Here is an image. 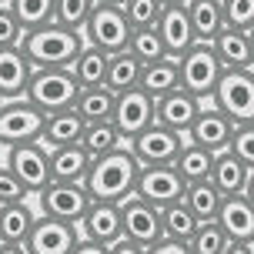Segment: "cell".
Segmentation results:
<instances>
[{"label":"cell","mask_w":254,"mask_h":254,"mask_svg":"<svg viewBox=\"0 0 254 254\" xmlns=\"http://www.w3.org/2000/svg\"><path fill=\"white\" fill-rule=\"evenodd\" d=\"M140 167L144 164L134 157L130 144H124V147H117V151L104 154V157H94V164H90L84 184H87V190H90L94 201L124 204L127 197L137 190Z\"/></svg>","instance_id":"1"},{"label":"cell","mask_w":254,"mask_h":254,"mask_svg":"<svg viewBox=\"0 0 254 254\" xmlns=\"http://www.w3.org/2000/svg\"><path fill=\"white\" fill-rule=\"evenodd\" d=\"M84 44H87L84 30H74V27L51 20L37 30H27L20 47H24V54L30 57L34 67H74Z\"/></svg>","instance_id":"2"},{"label":"cell","mask_w":254,"mask_h":254,"mask_svg":"<svg viewBox=\"0 0 254 254\" xmlns=\"http://www.w3.org/2000/svg\"><path fill=\"white\" fill-rule=\"evenodd\" d=\"M80 84L70 67H37L34 70V80L27 87V101L37 104L44 114H54V111H67V107H77V97H80Z\"/></svg>","instance_id":"3"},{"label":"cell","mask_w":254,"mask_h":254,"mask_svg":"<svg viewBox=\"0 0 254 254\" xmlns=\"http://www.w3.org/2000/svg\"><path fill=\"white\" fill-rule=\"evenodd\" d=\"M178 64H181V87L190 90L201 101H211L214 97L217 84H221V77L228 70L221 64V57H217L214 44H194L188 54L178 57Z\"/></svg>","instance_id":"4"},{"label":"cell","mask_w":254,"mask_h":254,"mask_svg":"<svg viewBox=\"0 0 254 254\" xmlns=\"http://www.w3.org/2000/svg\"><path fill=\"white\" fill-rule=\"evenodd\" d=\"M130 34H134V27H130V20H127L121 3H101L97 0L94 13H90L87 24H84L87 44H94V47H101L107 54L127 51L130 47Z\"/></svg>","instance_id":"5"},{"label":"cell","mask_w":254,"mask_h":254,"mask_svg":"<svg viewBox=\"0 0 254 254\" xmlns=\"http://www.w3.org/2000/svg\"><path fill=\"white\" fill-rule=\"evenodd\" d=\"M90 204H94V197H90L87 184H70V181H51L37 194L40 214L57 217V221H70L77 228H80L84 214L90 211Z\"/></svg>","instance_id":"6"},{"label":"cell","mask_w":254,"mask_h":254,"mask_svg":"<svg viewBox=\"0 0 254 254\" xmlns=\"http://www.w3.org/2000/svg\"><path fill=\"white\" fill-rule=\"evenodd\" d=\"M211 104L224 111L238 127L254 124V70H224Z\"/></svg>","instance_id":"7"},{"label":"cell","mask_w":254,"mask_h":254,"mask_svg":"<svg viewBox=\"0 0 254 254\" xmlns=\"http://www.w3.org/2000/svg\"><path fill=\"white\" fill-rule=\"evenodd\" d=\"M44 121H47V114L37 104H30L27 97L3 101V107H0V147L40 140L44 137Z\"/></svg>","instance_id":"8"},{"label":"cell","mask_w":254,"mask_h":254,"mask_svg":"<svg viewBox=\"0 0 254 254\" xmlns=\"http://www.w3.org/2000/svg\"><path fill=\"white\" fill-rule=\"evenodd\" d=\"M7 167L24 181L30 194H40L51 184V147L44 140L13 144V147H7Z\"/></svg>","instance_id":"9"},{"label":"cell","mask_w":254,"mask_h":254,"mask_svg":"<svg viewBox=\"0 0 254 254\" xmlns=\"http://www.w3.org/2000/svg\"><path fill=\"white\" fill-rule=\"evenodd\" d=\"M184 140H188V134H178V130H171V127L154 121L147 130H140L137 137H130L127 144H130L134 157L147 167V164H174L181 147H184Z\"/></svg>","instance_id":"10"},{"label":"cell","mask_w":254,"mask_h":254,"mask_svg":"<svg viewBox=\"0 0 254 254\" xmlns=\"http://www.w3.org/2000/svg\"><path fill=\"white\" fill-rule=\"evenodd\" d=\"M184 190H188V181L181 178V171L174 164H147V167H140L134 194L151 201L154 207H164L171 201H181Z\"/></svg>","instance_id":"11"},{"label":"cell","mask_w":254,"mask_h":254,"mask_svg":"<svg viewBox=\"0 0 254 254\" xmlns=\"http://www.w3.org/2000/svg\"><path fill=\"white\" fill-rule=\"evenodd\" d=\"M121 214H124V238L127 241L140 244V248H151L164 238V224H161V207H154L151 201H144L137 194H130L121 204Z\"/></svg>","instance_id":"12"},{"label":"cell","mask_w":254,"mask_h":254,"mask_svg":"<svg viewBox=\"0 0 254 254\" xmlns=\"http://www.w3.org/2000/svg\"><path fill=\"white\" fill-rule=\"evenodd\" d=\"M157 121V97H151L144 87H134V90H124L117 94V107H114V124L121 127L124 140L137 137L140 130Z\"/></svg>","instance_id":"13"},{"label":"cell","mask_w":254,"mask_h":254,"mask_svg":"<svg viewBox=\"0 0 254 254\" xmlns=\"http://www.w3.org/2000/svg\"><path fill=\"white\" fill-rule=\"evenodd\" d=\"M77 241H80V231H77V224L40 214L24 248H27L30 254H70Z\"/></svg>","instance_id":"14"},{"label":"cell","mask_w":254,"mask_h":254,"mask_svg":"<svg viewBox=\"0 0 254 254\" xmlns=\"http://www.w3.org/2000/svg\"><path fill=\"white\" fill-rule=\"evenodd\" d=\"M234 127L238 124L224 111H217L214 104L207 101L204 111L197 114V121H194V127L188 130V140H194V144H201V147H207V151H214V154H224L231 147Z\"/></svg>","instance_id":"15"},{"label":"cell","mask_w":254,"mask_h":254,"mask_svg":"<svg viewBox=\"0 0 254 254\" xmlns=\"http://www.w3.org/2000/svg\"><path fill=\"white\" fill-rule=\"evenodd\" d=\"M80 234L90 241L104 244V248H114L124 238V214H121V204L114 201H94L90 211L80 221Z\"/></svg>","instance_id":"16"},{"label":"cell","mask_w":254,"mask_h":254,"mask_svg":"<svg viewBox=\"0 0 254 254\" xmlns=\"http://www.w3.org/2000/svg\"><path fill=\"white\" fill-rule=\"evenodd\" d=\"M201 97H194L190 90L178 87L171 90V94H164V97H157V124L171 127V130H178V134H188L190 127H194V121H197V114L204 111Z\"/></svg>","instance_id":"17"},{"label":"cell","mask_w":254,"mask_h":254,"mask_svg":"<svg viewBox=\"0 0 254 254\" xmlns=\"http://www.w3.org/2000/svg\"><path fill=\"white\" fill-rule=\"evenodd\" d=\"M34 64L24 54V47H7L0 51V97L3 101H20L27 97V87L34 80Z\"/></svg>","instance_id":"18"},{"label":"cell","mask_w":254,"mask_h":254,"mask_svg":"<svg viewBox=\"0 0 254 254\" xmlns=\"http://www.w3.org/2000/svg\"><path fill=\"white\" fill-rule=\"evenodd\" d=\"M157 30L164 37V47L171 57H181L188 54L194 44H201L197 34H194V24H190V13H188V3H174V7H164L161 20H157Z\"/></svg>","instance_id":"19"},{"label":"cell","mask_w":254,"mask_h":254,"mask_svg":"<svg viewBox=\"0 0 254 254\" xmlns=\"http://www.w3.org/2000/svg\"><path fill=\"white\" fill-rule=\"evenodd\" d=\"M214 51L228 70H254V40L251 30L224 27L214 40Z\"/></svg>","instance_id":"20"},{"label":"cell","mask_w":254,"mask_h":254,"mask_svg":"<svg viewBox=\"0 0 254 254\" xmlns=\"http://www.w3.org/2000/svg\"><path fill=\"white\" fill-rule=\"evenodd\" d=\"M84 130H87V121L77 114V107H67V111H54L44 121V144L57 151V147H70V144H80L84 140Z\"/></svg>","instance_id":"21"},{"label":"cell","mask_w":254,"mask_h":254,"mask_svg":"<svg viewBox=\"0 0 254 254\" xmlns=\"http://www.w3.org/2000/svg\"><path fill=\"white\" fill-rule=\"evenodd\" d=\"M217 224L228 231L231 241H254V201L248 194H234L224 197Z\"/></svg>","instance_id":"22"},{"label":"cell","mask_w":254,"mask_h":254,"mask_svg":"<svg viewBox=\"0 0 254 254\" xmlns=\"http://www.w3.org/2000/svg\"><path fill=\"white\" fill-rule=\"evenodd\" d=\"M94 157L84 151V144H70V147H57L51 151V181H70V184H84Z\"/></svg>","instance_id":"23"},{"label":"cell","mask_w":254,"mask_h":254,"mask_svg":"<svg viewBox=\"0 0 254 254\" xmlns=\"http://www.w3.org/2000/svg\"><path fill=\"white\" fill-rule=\"evenodd\" d=\"M37 217L40 214L27 201L0 204V241H7V244H27L30 231H34V224H37Z\"/></svg>","instance_id":"24"},{"label":"cell","mask_w":254,"mask_h":254,"mask_svg":"<svg viewBox=\"0 0 254 254\" xmlns=\"http://www.w3.org/2000/svg\"><path fill=\"white\" fill-rule=\"evenodd\" d=\"M248 181H251V167L238 161L231 151L217 154L214 157V171H211V184H214L224 197H234V194H244L248 190Z\"/></svg>","instance_id":"25"},{"label":"cell","mask_w":254,"mask_h":254,"mask_svg":"<svg viewBox=\"0 0 254 254\" xmlns=\"http://www.w3.org/2000/svg\"><path fill=\"white\" fill-rule=\"evenodd\" d=\"M188 13H190V24H194V34H197L201 44H214L217 34L228 27L224 0H188Z\"/></svg>","instance_id":"26"},{"label":"cell","mask_w":254,"mask_h":254,"mask_svg":"<svg viewBox=\"0 0 254 254\" xmlns=\"http://www.w3.org/2000/svg\"><path fill=\"white\" fill-rule=\"evenodd\" d=\"M161 224H164V238L171 241H181V244H190V238L197 234L201 228V217L194 214L188 207V201L181 197V201H171L161 207Z\"/></svg>","instance_id":"27"},{"label":"cell","mask_w":254,"mask_h":254,"mask_svg":"<svg viewBox=\"0 0 254 254\" xmlns=\"http://www.w3.org/2000/svg\"><path fill=\"white\" fill-rule=\"evenodd\" d=\"M140 87L147 90L151 97H164L171 90L181 87V64L178 57H161L154 64H144V74H140Z\"/></svg>","instance_id":"28"},{"label":"cell","mask_w":254,"mask_h":254,"mask_svg":"<svg viewBox=\"0 0 254 254\" xmlns=\"http://www.w3.org/2000/svg\"><path fill=\"white\" fill-rule=\"evenodd\" d=\"M107 67H111V54L94 47V44H84V51L77 54L70 70H74L80 87H104L107 84Z\"/></svg>","instance_id":"29"},{"label":"cell","mask_w":254,"mask_h":254,"mask_svg":"<svg viewBox=\"0 0 254 254\" xmlns=\"http://www.w3.org/2000/svg\"><path fill=\"white\" fill-rule=\"evenodd\" d=\"M214 151H207L201 144H194V140H184V147H181L178 161L174 167L181 171V178L194 184V181H211V171H214Z\"/></svg>","instance_id":"30"},{"label":"cell","mask_w":254,"mask_h":254,"mask_svg":"<svg viewBox=\"0 0 254 254\" xmlns=\"http://www.w3.org/2000/svg\"><path fill=\"white\" fill-rule=\"evenodd\" d=\"M140 74H144V64L130 51L111 54V67H107V84L104 87H111L114 94L134 90V87H140Z\"/></svg>","instance_id":"31"},{"label":"cell","mask_w":254,"mask_h":254,"mask_svg":"<svg viewBox=\"0 0 254 254\" xmlns=\"http://www.w3.org/2000/svg\"><path fill=\"white\" fill-rule=\"evenodd\" d=\"M114 107H117V94L111 87H84L77 97V114L87 124L94 121H114Z\"/></svg>","instance_id":"32"},{"label":"cell","mask_w":254,"mask_h":254,"mask_svg":"<svg viewBox=\"0 0 254 254\" xmlns=\"http://www.w3.org/2000/svg\"><path fill=\"white\" fill-rule=\"evenodd\" d=\"M80 144H84V151H87L90 157H104V154L124 147L127 140H124V134H121V127H117L114 121H94V124H87Z\"/></svg>","instance_id":"33"},{"label":"cell","mask_w":254,"mask_h":254,"mask_svg":"<svg viewBox=\"0 0 254 254\" xmlns=\"http://www.w3.org/2000/svg\"><path fill=\"white\" fill-rule=\"evenodd\" d=\"M184 201H188V207L201 217V221H217L221 204H224V194H221L211 181H194V184H188V190H184Z\"/></svg>","instance_id":"34"},{"label":"cell","mask_w":254,"mask_h":254,"mask_svg":"<svg viewBox=\"0 0 254 254\" xmlns=\"http://www.w3.org/2000/svg\"><path fill=\"white\" fill-rule=\"evenodd\" d=\"M7 7L13 10L24 30H37V27L57 20V0H7Z\"/></svg>","instance_id":"35"},{"label":"cell","mask_w":254,"mask_h":254,"mask_svg":"<svg viewBox=\"0 0 254 254\" xmlns=\"http://www.w3.org/2000/svg\"><path fill=\"white\" fill-rule=\"evenodd\" d=\"M127 51L134 54L140 64H154V61H161V57H171L157 27H137V30L130 34V47H127Z\"/></svg>","instance_id":"36"},{"label":"cell","mask_w":254,"mask_h":254,"mask_svg":"<svg viewBox=\"0 0 254 254\" xmlns=\"http://www.w3.org/2000/svg\"><path fill=\"white\" fill-rule=\"evenodd\" d=\"M228 248H231V238L217 221H201L197 234L190 238V254H224Z\"/></svg>","instance_id":"37"},{"label":"cell","mask_w":254,"mask_h":254,"mask_svg":"<svg viewBox=\"0 0 254 254\" xmlns=\"http://www.w3.org/2000/svg\"><path fill=\"white\" fill-rule=\"evenodd\" d=\"M121 7H124V13H127V20H130L134 30L137 27H157L161 13H164V3L161 0H124Z\"/></svg>","instance_id":"38"},{"label":"cell","mask_w":254,"mask_h":254,"mask_svg":"<svg viewBox=\"0 0 254 254\" xmlns=\"http://www.w3.org/2000/svg\"><path fill=\"white\" fill-rule=\"evenodd\" d=\"M94 7H97V0H57V24L84 30L87 17L94 13Z\"/></svg>","instance_id":"39"},{"label":"cell","mask_w":254,"mask_h":254,"mask_svg":"<svg viewBox=\"0 0 254 254\" xmlns=\"http://www.w3.org/2000/svg\"><path fill=\"white\" fill-rule=\"evenodd\" d=\"M27 197H30L27 184L7 164H0V204H17V201H27Z\"/></svg>","instance_id":"40"},{"label":"cell","mask_w":254,"mask_h":254,"mask_svg":"<svg viewBox=\"0 0 254 254\" xmlns=\"http://www.w3.org/2000/svg\"><path fill=\"white\" fill-rule=\"evenodd\" d=\"M228 151L254 171V124L234 127V137H231V147H228Z\"/></svg>","instance_id":"41"},{"label":"cell","mask_w":254,"mask_h":254,"mask_svg":"<svg viewBox=\"0 0 254 254\" xmlns=\"http://www.w3.org/2000/svg\"><path fill=\"white\" fill-rule=\"evenodd\" d=\"M224 20H228V27L251 30L254 27V0H224Z\"/></svg>","instance_id":"42"},{"label":"cell","mask_w":254,"mask_h":254,"mask_svg":"<svg viewBox=\"0 0 254 254\" xmlns=\"http://www.w3.org/2000/svg\"><path fill=\"white\" fill-rule=\"evenodd\" d=\"M24 27L20 20L13 17L10 7H0V51H7V47H20L24 44Z\"/></svg>","instance_id":"43"},{"label":"cell","mask_w":254,"mask_h":254,"mask_svg":"<svg viewBox=\"0 0 254 254\" xmlns=\"http://www.w3.org/2000/svg\"><path fill=\"white\" fill-rule=\"evenodd\" d=\"M147 254H190V244H181V241H171V238H161L157 244L147 248Z\"/></svg>","instance_id":"44"},{"label":"cell","mask_w":254,"mask_h":254,"mask_svg":"<svg viewBox=\"0 0 254 254\" xmlns=\"http://www.w3.org/2000/svg\"><path fill=\"white\" fill-rule=\"evenodd\" d=\"M70 254H111V248H104V244H97V241H90V238L80 234V241L74 244V251H70Z\"/></svg>","instance_id":"45"},{"label":"cell","mask_w":254,"mask_h":254,"mask_svg":"<svg viewBox=\"0 0 254 254\" xmlns=\"http://www.w3.org/2000/svg\"><path fill=\"white\" fill-rule=\"evenodd\" d=\"M111 254H147V248H140V244L127 241V238H121V241L111 248Z\"/></svg>","instance_id":"46"},{"label":"cell","mask_w":254,"mask_h":254,"mask_svg":"<svg viewBox=\"0 0 254 254\" xmlns=\"http://www.w3.org/2000/svg\"><path fill=\"white\" fill-rule=\"evenodd\" d=\"M224 254H254V241H231Z\"/></svg>","instance_id":"47"},{"label":"cell","mask_w":254,"mask_h":254,"mask_svg":"<svg viewBox=\"0 0 254 254\" xmlns=\"http://www.w3.org/2000/svg\"><path fill=\"white\" fill-rule=\"evenodd\" d=\"M0 254H30V251H27L24 244H7V241H3V244H0Z\"/></svg>","instance_id":"48"},{"label":"cell","mask_w":254,"mask_h":254,"mask_svg":"<svg viewBox=\"0 0 254 254\" xmlns=\"http://www.w3.org/2000/svg\"><path fill=\"white\" fill-rule=\"evenodd\" d=\"M244 194H248V197L254 201V171H251V181H248V190H244Z\"/></svg>","instance_id":"49"},{"label":"cell","mask_w":254,"mask_h":254,"mask_svg":"<svg viewBox=\"0 0 254 254\" xmlns=\"http://www.w3.org/2000/svg\"><path fill=\"white\" fill-rule=\"evenodd\" d=\"M164 7H174V3H188V0H161Z\"/></svg>","instance_id":"50"},{"label":"cell","mask_w":254,"mask_h":254,"mask_svg":"<svg viewBox=\"0 0 254 254\" xmlns=\"http://www.w3.org/2000/svg\"><path fill=\"white\" fill-rule=\"evenodd\" d=\"M101 3H124V0H101Z\"/></svg>","instance_id":"51"},{"label":"cell","mask_w":254,"mask_h":254,"mask_svg":"<svg viewBox=\"0 0 254 254\" xmlns=\"http://www.w3.org/2000/svg\"><path fill=\"white\" fill-rule=\"evenodd\" d=\"M0 7H7V0H0Z\"/></svg>","instance_id":"52"},{"label":"cell","mask_w":254,"mask_h":254,"mask_svg":"<svg viewBox=\"0 0 254 254\" xmlns=\"http://www.w3.org/2000/svg\"><path fill=\"white\" fill-rule=\"evenodd\" d=\"M251 40H254V27H251Z\"/></svg>","instance_id":"53"},{"label":"cell","mask_w":254,"mask_h":254,"mask_svg":"<svg viewBox=\"0 0 254 254\" xmlns=\"http://www.w3.org/2000/svg\"><path fill=\"white\" fill-rule=\"evenodd\" d=\"M0 107H3V97H0Z\"/></svg>","instance_id":"54"},{"label":"cell","mask_w":254,"mask_h":254,"mask_svg":"<svg viewBox=\"0 0 254 254\" xmlns=\"http://www.w3.org/2000/svg\"><path fill=\"white\" fill-rule=\"evenodd\" d=\"M0 244H3V241H0Z\"/></svg>","instance_id":"55"}]
</instances>
